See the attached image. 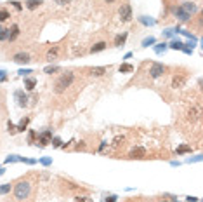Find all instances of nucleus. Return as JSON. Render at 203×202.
Returning <instances> with one entry per match:
<instances>
[{"label":"nucleus","instance_id":"23","mask_svg":"<svg viewBox=\"0 0 203 202\" xmlns=\"http://www.w3.org/2000/svg\"><path fill=\"white\" fill-rule=\"evenodd\" d=\"M9 18H11V12H9L7 9H2V11H0V23L7 21Z\"/></svg>","mask_w":203,"mask_h":202},{"label":"nucleus","instance_id":"31","mask_svg":"<svg viewBox=\"0 0 203 202\" xmlns=\"http://www.w3.org/2000/svg\"><path fill=\"white\" fill-rule=\"evenodd\" d=\"M7 129H9V132H11V134H16V132H18V127H16V126L11 122V120L7 122Z\"/></svg>","mask_w":203,"mask_h":202},{"label":"nucleus","instance_id":"40","mask_svg":"<svg viewBox=\"0 0 203 202\" xmlns=\"http://www.w3.org/2000/svg\"><path fill=\"white\" fill-rule=\"evenodd\" d=\"M28 73H31L30 68H26V70H19V75H28Z\"/></svg>","mask_w":203,"mask_h":202},{"label":"nucleus","instance_id":"24","mask_svg":"<svg viewBox=\"0 0 203 202\" xmlns=\"http://www.w3.org/2000/svg\"><path fill=\"white\" fill-rule=\"evenodd\" d=\"M170 47L175 49V51H182L184 44H182V42H179V40H172V42H170Z\"/></svg>","mask_w":203,"mask_h":202},{"label":"nucleus","instance_id":"13","mask_svg":"<svg viewBox=\"0 0 203 202\" xmlns=\"http://www.w3.org/2000/svg\"><path fill=\"white\" fill-rule=\"evenodd\" d=\"M18 35H19V26H18V25H12V26L9 28V38H7V40L9 42L16 40V38H18Z\"/></svg>","mask_w":203,"mask_h":202},{"label":"nucleus","instance_id":"47","mask_svg":"<svg viewBox=\"0 0 203 202\" xmlns=\"http://www.w3.org/2000/svg\"><path fill=\"white\" fill-rule=\"evenodd\" d=\"M106 2H108V4H111V2H115V0H106Z\"/></svg>","mask_w":203,"mask_h":202},{"label":"nucleus","instance_id":"33","mask_svg":"<svg viewBox=\"0 0 203 202\" xmlns=\"http://www.w3.org/2000/svg\"><path fill=\"white\" fill-rule=\"evenodd\" d=\"M104 202H118V197L117 195H109V197L104 199Z\"/></svg>","mask_w":203,"mask_h":202},{"label":"nucleus","instance_id":"14","mask_svg":"<svg viewBox=\"0 0 203 202\" xmlns=\"http://www.w3.org/2000/svg\"><path fill=\"white\" fill-rule=\"evenodd\" d=\"M106 71H108L106 66H94L92 70H90V75H92V77H101V75H104Z\"/></svg>","mask_w":203,"mask_h":202},{"label":"nucleus","instance_id":"37","mask_svg":"<svg viewBox=\"0 0 203 202\" xmlns=\"http://www.w3.org/2000/svg\"><path fill=\"white\" fill-rule=\"evenodd\" d=\"M56 4H59V5H66V4H70L71 0H54Z\"/></svg>","mask_w":203,"mask_h":202},{"label":"nucleus","instance_id":"48","mask_svg":"<svg viewBox=\"0 0 203 202\" xmlns=\"http://www.w3.org/2000/svg\"><path fill=\"white\" fill-rule=\"evenodd\" d=\"M2 31H4V28H2V26H0V33H2Z\"/></svg>","mask_w":203,"mask_h":202},{"label":"nucleus","instance_id":"32","mask_svg":"<svg viewBox=\"0 0 203 202\" xmlns=\"http://www.w3.org/2000/svg\"><path fill=\"white\" fill-rule=\"evenodd\" d=\"M5 80H7V71L0 70V82H5Z\"/></svg>","mask_w":203,"mask_h":202},{"label":"nucleus","instance_id":"46","mask_svg":"<svg viewBox=\"0 0 203 202\" xmlns=\"http://www.w3.org/2000/svg\"><path fill=\"white\" fill-rule=\"evenodd\" d=\"M172 202H179V200H177V199H175V197H172Z\"/></svg>","mask_w":203,"mask_h":202},{"label":"nucleus","instance_id":"11","mask_svg":"<svg viewBox=\"0 0 203 202\" xmlns=\"http://www.w3.org/2000/svg\"><path fill=\"white\" fill-rule=\"evenodd\" d=\"M38 141H40V146H47L50 141H52V132L50 131H45L38 136Z\"/></svg>","mask_w":203,"mask_h":202},{"label":"nucleus","instance_id":"2","mask_svg":"<svg viewBox=\"0 0 203 202\" xmlns=\"http://www.w3.org/2000/svg\"><path fill=\"white\" fill-rule=\"evenodd\" d=\"M31 194V183L30 181H19L14 187V197L16 200H26Z\"/></svg>","mask_w":203,"mask_h":202},{"label":"nucleus","instance_id":"4","mask_svg":"<svg viewBox=\"0 0 203 202\" xmlns=\"http://www.w3.org/2000/svg\"><path fill=\"white\" fill-rule=\"evenodd\" d=\"M118 14H120V19L123 23H128L132 19V7L128 4H123L120 7V11H118Z\"/></svg>","mask_w":203,"mask_h":202},{"label":"nucleus","instance_id":"6","mask_svg":"<svg viewBox=\"0 0 203 202\" xmlns=\"http://www.w3.org/2000/svg\"><path fill=\"white\" fill-rule=\"evenodd\" d=\"M200 119H201V106L200 105L191 106L189 112H188V120L189 122H196V120H200Z\"/></svg>","mask_w":203,"mask_h":202},{"label":"nucleus","instance_id":"39","mask_svg":"<svg viewBox=\"0 0 203 202\" xmlns=\"http://www.w3.org/2000/svg\"><path fill=\"white\" fill-rule=\"evenodd\" d=\"M42 164H44V166H50V162H52V160H50V159H42Z\"/></svg>","mask_w":203,"mask_h":202},{"label":"nucleus","instance_id":"9","mask_svg":"<svg viewBox=\"0 0 203 202\" xmlns=\"http://www.w3.org/2000/svg\"><path fill=\"white\" fill-rule=\"evenodd\" d=\"M14 98H16V101H18L19 106H26L28 105V96L24 94V91H16Z\"/></svg>","mask_w":203,"mask_h":202},{"label":"nucleus","instance_id":"28","mask_svg":"<svg viewBox=\"0 0 203 202\" xmlns=\"http://www.w3.org/2000/svg\"><path fill=\"white\" fill-rule=\"evenodd\" d=\"M11 162H21V157L19 155H9L5 159V164H11Z\"/></svg>","mask_w":203,"mask_h":202},{"label":"nucleus","instance_id":"43","mask_svg":"<svg viewBox=\"0 0 203 202\" xmlns=\"http://www.w3.org/2000/svg\"><path fill=\"white\" fill-rule=\"evenodd\" d=\"M12 5H14L18 11H21V4H19V2H12Z\"/></svg>","mask_w":203,"mask_h":202},{"label":"nucleus","instance_id":"3","mask_svg":"<svg viewBox=\"0 0 203 202\" xmlns=\"http://www.w3.org/2000/svg\"><path fill=\"white\" fill-rule=\"evenodd\" d=\"M167 71V66L162 63H153L149 66V77L151 79H160V77H163Z\"/></svg>","mask_w":203,"mask_h":202},{"label":"nucleus","instance_id":"10","mask_svg":"<svg viewBox=\"0 0 203 202\" xmlns=\"http://www.w3.org/2000/svg\"><path fill=\"white\" fill-rule=\"evenodd\" d=\"M184 84H186V77L184 75H175L172 79V87L174 89H180V87H184Z\"/></svg>","mask_w":203,"mask_h":202},{"label":"nucleus","instance_id":"26","mask_svg":"<svg viewBox=\"0 0 203 202\" xmlns=\"http://www.w3.org/2000/svg\"><path fill=\"white\" fill-rule=\"evenodd\" d=\"M61 70V68L59 66H56V65H52V66H47V68H45V73H47V75H52V73H56V71H59Z\"/></svg>","mask_w":203,"mask_h":202},{"label":"nucleus","instance_id":"41","mask_svg":"<svg viewBox=\"0 0 203 202\" xmlns=\"http://www.w3.org/2000/svg\"><path fill=\"white\" fill-rule=\"evenodd\" d=\"M75 200L76 202H90V200H87L85 197H75Z\"/></svg>","mask_w":203,"mask_h":202},{"label":"nucleus","instance_id":"1","mask_svg":"<svg viewBox=\"0 0 203 202\" xmlns=\"http://www.w3.org/2000/svg\"><path fill=\"white\" fill-rule=\"evenodd\" d=\"M73 82H75V73H73V71H64L59 79H57V82L54 84V93L63 94L68 87H71Z\"/></svg>","mask_w":203,"mask_h":202},{"label":"nucleus","instance_id":"38","mask_svg":"<svg viewBox=\"0 0 203 202\" xmlns=\"http://www.w3.org/2000/svg\"><path fill=\"white\" fill-rule=\"evenodd\" d=\"M83 148H85V143H83V141L76 143V150H83Z\"/></svg>","mask_w":203,"mask_h":202},{"label":"nucleus","instance_id":"49","mask_svg":"<svg viewBox=\"0 0 203 202\" xmlns=\"http://www.w3.org/2000/svg\"><path fill=\"white\" fill-rule=\"evenodd\" d=\"M162 202H167V200H162Z\"/></svg>","mask_w":203,"mask_h":202},{"label":"nucleus","instance_id":"19","mask_svg":"<svg viewBox=\"0 0 203 202\" xmlns=\"http://www.w3.org/2000/svg\"><path fill=\"white\" fill-rule=\"evenodd\" d=\"M28 124H30V117H24V119H21V122L16 126V127H18V132H24V129L28 127Z\"/></svg>","mask_w":203,"mask_h":202},{"label":"nucleus","instance_id":"44","mask_svg":"<svg viewBox=\"0 0 203 202\" xmlns=\"http://www.w3.org/2000/svg\"><path fill=\"white\" fill-rule=\"evenodd\" d=\"M172 33H174L172 30H167V31H165V37H172Z\"/></svg>","mask_w":203,"mask_h":202},{"label":"nucleus","instance_id":"5","mask_svg":"<svg viewBox=\"0 0 203 202\" xmlns=\"http://www.w3.org/2000/svg\"><path fill=\"white\" fill-rule=\"evenodd\" d=\"M130 159H146L148 157V150L144 146H134L130 150V154H128Z\"/></svg>","mask_w":203,"mask_h":202},{"label":"nucleus","instance_id":"20","mask_svg":"<svg viewBox=\"0 0 203 202\" xmlns=\"http://www.w3.org/2000/svg\"><path fill=\"white\" fill-rule=\"evenodd\" d=\"M182 9H184L186 12H188V14H193V12H196V4H193V2H184V4H182Z\"/></svg>","mask_w":203,"mask_h":202},{"label":"nucleus","instance_id":"36","mask_svg":"<svg viewBox=\"0 0 203 202\" xmlns=\"http://www.w3.org/2000/svg\"><path fill=\"white\" fill-rule=\"evenodd\" d=\"M35 136H37V134H35V131H30V134H28V143H33Z\"/></svg>","mask_w":203,"mask_h":202},{"label":"nucleus","instance_id":"16","mask_svg":"<svg viewBox=\"0 0 203 202\" xmlns=\"http://www.w3.org/2000/svg\"><path fill=\"white\" fill-rule=\"evenodd\" d=\"M24 87H26L28 91H33L35 87H37V79H33V77H26V79H24Z\"/></svg>","mask_w":203,"mask_h":202},{"label":"nucleus","instance_id":"35","mask_svg":"<svg viewBox=\"0 0 203 202\" xmlns=\"http://www.w3.org/2000/svg\"><path fill=\"white\" fill-rule=\"evenodd\" d=\"M50 143H54V146H56V148H59L61 145H63V143H61V139L59 138H52V141Z\"/></svg>","mask_w":203,"mask_h":202},{"label":"nucleus","instance_id":"25","mask_svg":"<svg viewBox=\"0 0 203 202\" xmlns=\"http://www.w3.org/2000/svg\"><path fill=\"white\" fill-rule=\"evenodd\" d=\"M139 21L143 23V25H146V26H153V25H154V19H149V18H146V16L139 18Z\"/></svg>","mask_w":203,"mask_h":202},{"label":"nucleus","instance_id":"15","mask_svg":"<svg viewBox=\"0 0 203 202\" xmlns=\"http://www.w3.org/2000/svg\"><path fill=\"white\" fill-rule=\"evenodd\" d=\"M106 47H108V44H106V42H97V44H94L92 47H90V53H92V54L101 53V51H104Z\"/></svg>","mask_w":203,"mask_h":202},{"label":"nucleus","instance_id":"18","mask_svg":"<svg viewBox=\"0 0 203 202\" xmlns=\"http://www.w3.org/2000/svg\"><path fill=\"white\" fill-rule=\"evenodd\" d=\"M127 37H128L127 31L122 33V35H117V37H115V45H117V47H122V45L125 44V40H127Z\"/></svg>","mask_w":203,"mask_h":202},{"label":"nucleus","instance_id":"27","mask_svg":"<svg viewBox=\"0 0 203 202\" xmlns=\"http://www.w3.org/2000/svg\"><path fill=\"white\" fill-rule=\"evenodd\" d=\"M11 192V183H5V185H0V195H5Z\"/></svg>","mask_w":203,"mask_h":202},{"label":"nucleus","instance_id":"34","mask_svg":"<svg viewBox=\"0 0 203 202\" xmlns=\"http://www.w3.org/2000/svg\"><path fill=\"white\" fill-rule=\"evenodd\" d=\"M123 136H122V138H120V136H118V138H115V141H113V145H115V146H118V145H122V143H123Z\"/></svg>","mask_w":203,"mask_h":202},{"label":"nucleus","instance_id":"8","mask_svg":"<svg viewBox=\"0 0 203 202\" xmlns=\"http://www.w3.org/2000/svg\"><path fill=\"white\" fill-rule=\"evenodd\" d=\"M12 59H14L16 63H19V65H28L31 61V58H30V54H28V53H16Z\"/></svg>","mask_w":203,"mask_h":202},{"label":"nucleus","instance_id":"22","mask_svg":"<svg viewBox=\"0 0 203 202\" xmlns=\"http://www.w3.org/2000/svg\"><path fill=\"white\" fill-rule=\"evenodd\" d=\"M193 152V148L191 146H188V145H182V146H179V148L175 150V154L177 155H182V154H191Z\"/></svg>","mask_w":203,"mask_h":202},{"label":"nucleus","instance_id":"29","mask_svg":"<svg viewBox=\"0 0 203 202\" xmlns=\"http://www.w3.org/2000/svg\"><path fill=\"white\" fill-rule=\"evenodd\" d=\"M165 49H167V44L163 42V44H158L156 47H154V53H156V54H162V53H165Z\"/></svg>","mask_w":203,"mask_h":202},{"label":"nucleus","instance_id":"30","mask_svg":"<svg viewBox=\"0 0 203 202\" xmlns=\"http://www.w3.org/2000/svg\"><path fill=\"white\" fill-rule=\"evenodd\" d=\"M154 42H156V40H154V37H148V38H144V40H143V47H149V45H153Z\"/></svg>","mask_w":203,"mask_h":202},{"label":"nucleus","instance_id":"12","mask_svg":"<svg viewBox=\"0 0 203 202\" xmlns=\"http://www.w3.org/2000/svg\"><path fill=\"white\" fill-rule=\"evenodd\" d=\"M174 14H175L180 21H188V19L191 18V14H188V12H186L182 7H175V9H174Z\"/></svg>","mask_w":203,"mask_h":202},{"label":"nucleus","instance_id":"17","mask_svg":"<svg viewBox=\"0 0 203 202\" xmlns=\"http://www.w3.org/2000/svg\"><path fill=\"white\" fill-rule=\"evenodd\" d=\"M42 4H44V0H28V2H26V9L35 11V9H38Z\"/></svg>","mask_w":203,"mask_h":202},{"label":"nucleus","instance_id":"42","mask_svg":"<svg viewBox=\"0 0 203 202\" xmlns=\"http://www.w3.org/2000/svg\"><path fill=\"white\" fill-rule=\"evenodd\" d=\"M188 202H198V197H186Z\"/></svg>","mask_w":203,"mask_h":202},{"label":"nucleus","instance_id":"45","mask_svg":"<svg viewBox=\"0 0 203 202\" xmlns=\"http://www.w3.org/2000/svg\"><path fill=\"white\" fill-rule=\"evenodd\" d=\"M4 172H5V171H4V169H2V167H0V176L4 174Z\"/></svg>","mask_w":203,"mask_h":202},{"label":"nucleus","instance_id":"21","mask_svg":"<svg viewBox=\"0 0 203 202\" xmlns=\"http://www.w3.org/2000/svg\"><path fill=\"white\" fill-rule=\"evenodd\" d=\"M118 71H120V73H130V71H134V66H132L130 63H123V65H120Z\"/></svg>","mask_w":203,"mask_h":202},{"label":"nucleus","instance_id":"7","mask_svg":"<svg viewBox=\"0 0 203 202\" xmlns=\"http://www.w3.org/2000/svg\"><path fill=\"white\" fill-rule=\"evenodd\" d=\"M59 53H61V47H59V45H52V47H50L49 51H47V54H45V59L52 63L54 59H57Z\"/></svg>","mask_w":203,"mask_h":202}]
</instances>
